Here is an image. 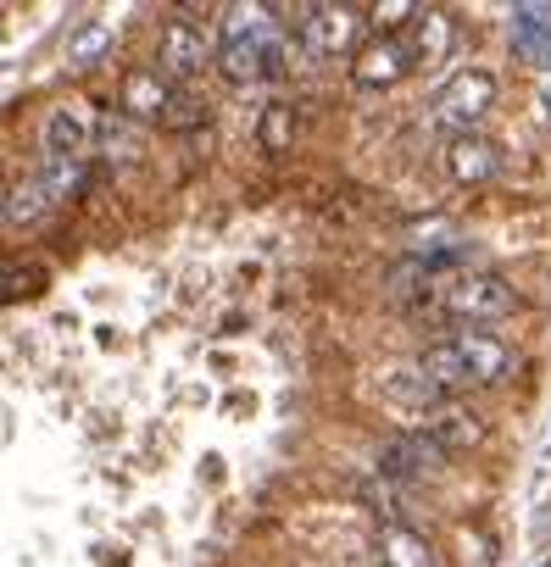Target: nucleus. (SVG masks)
<instances>
[{
    "mask_svg": "<svg viewBox=\"0 0 551 567\" xmlns=\"http://www.w3.org/2000/svg\"><path fill=\"white\" fill-rule=\"evenodd\" d=\"M512 362H518V357H512V346H507L496 329H457V334L424 346L418 373L435 384L440 401H451V395H462V390H490V384H501V379L512 373Z\"/></svg>",
    "mask_w": 551,
    "mask_h": 567,
    "instance_id": "obj_1",
    "label": "nucleus"
},
{
    "mask_svg": "<svg viewBox=\"0 0 551 567\" xmlns=\"http://www.w3.org/2000/svg\"><path fill=\"white\" fill-rule=\"evenodd\" d=\"M429 301H435V318H451L457 329H496L501 318H512L523 307L501 272H457V278L435 284Z\"/></svg>",
    "mask_w": 551,
    "mask_h": 567,
    "instance_id": "obj_2",
    "label": "nucleus"
},
{
    "mask_svg": "<svg viewBox=\"0 0 551 567\" xmlns=\"http://www.w3.org/2000/svg\"><path fill=\"white\" fill-rule=\"evenodd\" d=\"M496 95H501L496 73H484V68H457L451 79L435 84V95H429V123L446 128L451 140L479 134L484 117L496 112Z\"/></svg>",
    "mask_w": 551,
    "mask_h": 567,
    "instance_id": "obj_3",
    "label": "nucleus"
},
{
    "mask_svg": "<svg viewBox=\"0 0 551 567\" xmlns=\"http://www.w3.org/2000/svg\"><path fill=\"white\" fill-rule=\"evenodd\" d=\"M123 117L129 123H162V128H201L206 123V101L156 79L151 68L123 79Z\"/></svg>",
    "mask_w": 551,
    "mask_h": 567,
    "instance_id": "obj_4",
    "label": "nucleus"
},
{
    "mask_svg": "<svg viewBox=\"0 0 551 567\" xmlns=\"http://www.w3.org/2000/svg\"><path fill=\"white\" fill-rule=\"evenodd\" d=\"M296 40L313 51V62H335V56H357L368 40V18L357 7H307L302 23H290Z\"/></svg>",
    "mask_w": 551,
    "mask_h": 567,
    "instance_id": "obj_5",
    "label": "nucleus"
},
{
    "mask_svg": "<svg viewBox=\"0 0 551 567\" xmlns=\"http://www.w3.org/2000/svg\"><path fill=\"white\" fill-rule=\"evenodd\" d=\"M407 73H418L407 34H374V40H363V51L351 56V84H357V90H390V84H401Z\"/></svg>",
    "mask_w": 551,
    "mask_h": 567,
    "instance_id": "obj_6",
    "label": "nucleus"
},
{
    "mask_svg": "<svg viewBox=\"0 0 551 567\" xmlns=\"http://www.w3.org/2000/svg\"><path fill=\"white\" fill-rule=\"evenodd\" d=\"M206 62H212V45L201 40V29H195V23H167L162 40H156V68H151V73L184 90Z\"/></svg>",
    "mask_w": 551,
    "mask_h": 567,
    "instance_id": "obj_7",
    "label": "nucleus"
},
{
    "mask_svg": "<svg viewBox=\"0 0 551 567\" xmlns=\"http://www.w3.org/2000/svg\"><path fill=\"white\" fill-rule=\"evenodd\" d=\"M440 467H446V456L418 429H407V434H396V440L379 445V478H390V484H424Z\"/></svg>",
    "mask_w": 551,
    "mask_h": 567,
    "instance_id": "obj_8",
    "label": "nucleus"
},
{
    "mask_svg": "<svg viewBox=\"0 0 551 567\" xmlns=\"http://www.w3.org/2000/svg\"><path fill=\"white\" fill-rule=\"evenodd\" d=\"M418 434L451 462L457 451H473L479 440H484V423L468 412V406H457V401H440V406H429L424 417H418Z\"/></svg>",
    "mask_w": 551,
    "mask_h": 567,
    "instance_id": "obj_9",
    "label": "nucleus"
},
{
    "mask_svg": "<svg viewBox=\"0 0 551 567\" xmlns=\"http://www.w3.org/2000/svg\"><path fill=\"white\" fill-rule=\"evenodd\" d=\"M496 173H501V151H496V140H484V134H462V140L446 145V178H451V184L479 189V184H490Z\"/></svg>",
    "mask_w": 551,
    "mask_h": 567,
    "instance_id": "obj_10",
    "label": "nucleus"
},
{
    "mask_svg": "<svg viewBox=\"0 0 551 567\" xmlns=\"http://www.w3.org/2000/svg\"><path fill=\"white\" fill-rule=\"evenodd\" d=\"M95 145V112L84 101H62L45 117V156H84Z\"/></svg>",
    "mask_w": 551,
    "mask_h": 567,
    "instance_id": "obj_11",
    "label": "nucleus"
},
{
    "mask_svg": "<svg viewBox=\"0 0 551 567\" xmlns=\"http://www.w3.org/2000/svg\"><path fill=\"white\" fill-rule=\"evenodd\" d=\"M401 34L412 45V68H446V56L457 51V23L446 12H418Z\"/></svg>",
    "mask_w": 551,
    "mask_h": 567,
    "instance_id": "obj_12",
    "label": "nucleus"
},
{
    "mask_svg": "<svg viewBox=\"0 0 551 567\" xmlns=\"http://www.w3.org/2000/svg\"><path fill=\"white\" fill-rule=\"evenodd\" d=\"M374 556H379V567H435V545L407 523H379Z\"/></svg>",
    "mask_w": 551,
    "mask_h": 567,
    "instance_id": "obj_13",
    "label": "nucleus"
},
{
    "mask_svg": "<svg viewBox=\"0 0 551 567\" xmlns=\"http://www.w3.org/2000/svg\"><path fill=\"white\" fill-rule=\"evenodd\" d=\"M507 34H512V51H518L523 62L540 68L545 51H551V7H512Z\"/></svg>",
    "mask_w": 551,
    "mask_h": 567,
    "instance_id": "obj_14",
    "label": "nucleus"
},
{
    "mask_svg": "<svg viewBox=\"0 0 551 567\" xmlns=\"http://www.w3.org/2000/svg\"><path fill=\"white\" fill-rule=\"evenodd\" d=\"M95 145H101V156H106V162H118V167H129V162H140V156H145L140 128H134L123 112H101V117H95Z\"/></svg>",
    "mask_w": 551,
    "mask_h": 567,
    "instance_id": "obj_15",
    "label": "nucleus"
},
{
    "mask_svg": "<svg viewBox=\"0 0 551 567\" xmlns=\"http://www.w3.org/2000/svg\"><path fill=\"white\" fill-rule=\"evenodd\" d=\"M51 284V272L40 261H0V307H18V301H34Z\"/></svg>",
    "mask_w": 551,
    "mask_h": 567,
    "instance_id": "obj_16",
    "label": "nucleus"
},
{
    "mask_svg": "<svg viewBox=\"0 0 551 567\" xmlns=\"http://www.w3.org/2000/svg\"><path fill=\"white\" fill-rule=\"evenodd\" d=\"M256 145H262V156H285V151L296 145V106H285V101L262 106V117H256Z\"/></svg>",
    "mask_w": 551,
    "mask_h": 567,
    "instance_id": "obj_17",
    "label": "nucleus"
},
{
    "mask_svg": "<svg viewBox=\"0 0 551 567\" xmlns=\"http://www.w3.org/2000/svg\"><path fill=\"white\" fill-rule=\"evenodd\" d=\"M385 395L390 401H401V406H412L418 417L429 412V406H440V395H435V384L418 373V362H407V368H396L390 379H385Z\"/></svg>",
    "mask_w": 551,
    "mask_h": 567,
    "instance_id": "obj_18",
    "label": "nucleus"
},
{
    "mask_svg": "<svg viewBox=\"0 0 551 567\" xmlns=\"http://www.w3.org/2000/svg\"><path fill=\"white\" fill-rule=\"evenodd\" d=\"M112 51V23H79L68 40V68H95Z\"/></svg>",
    "mask_w": 551,
    "mask_h": 567,
    "instance_id": "obj_19",
    "label": "nucleus"
},
{
    "mask_svg": "<svg viewBox=\"0 0 551 567\" xmlns=\"http://www.w3.org/2000/svg\"><path fill=\"white\" fill-rule=\"evenodd\" d=\"M424 7H412V0H385V7H368L363 18H368V29L374 34H401V23H412Z\"/></svg>",
    "mask_w": 551,
    "mask_h": 567,
    "instance_id": "obj_20",
    "label": "nucleus"
},
{
    "mask_svg": "<svg viewBox=\"0 0 551 567\" xmlns=\"http://www.w3.org/2000/svg\"><path fill=\"white\" fill-rule=\"evenodd\" d=\"M7 212H12V189H7V178H0V223H7Z\"/></svg>",
    "mask_w": 551,
    "mask_h": 567,
    "instance_id": "obj_21",
    "label": "nucleus"
},
{
    "mask_svg": "<svg viewBox=\"0 0 551 567\" xmlns=\"http://www.w3.org/2000/svg\"><path fill=\"white\" fill-rule=\"evenodd\" d=\"M540 106H545V117H551V79H545V101H540Z\"/></svg>",
    "mask_w": 551,
    "mask_h": 567,
    "instance_id": "obj_22",
    "label": "nucleus"
},
{
    "mask_svg": "<svg viewBox=\"0 0 551 567\" xmlns=\"http://www.w3.org/2000/svg\"><path fill=\"white\" fill-rule=\"evenodd\" d=\"M540 68H545V79H551V51H545V62H540Z\"/></svg>",
    "mask_w": 551,
    "mask_h": 567,
    "instance_id": "obj_23",
    "label": "nucleus"
},
{
    "mask_svg": "<svg viewBox=\"0 0 551 567\" xmlns=\"http://www.w3.org/2000/svg\"><path fill=\"white\" fill-rule=\"evenodd\" d=\"M540 567H551V556H545V561H540Z\"/></svg>",
    "mask_w": 551,
    "mask_h": 567,
    "instance_id": "obj_24",
    "label": "nucleus"
}]
</instances>
